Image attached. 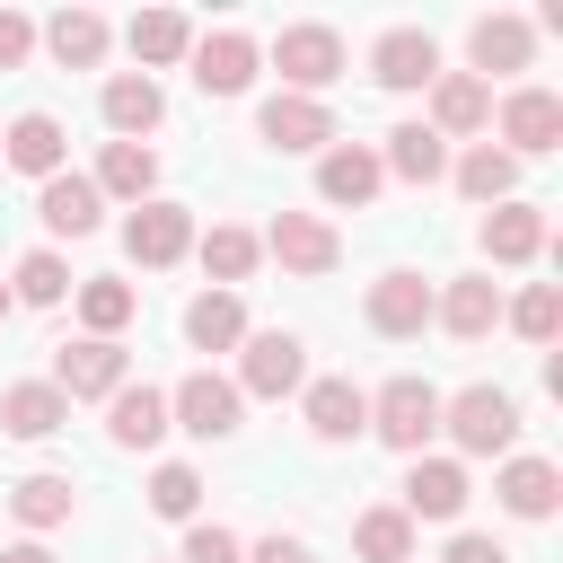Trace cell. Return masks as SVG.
<instances>
[{
	"mask_svg": "<svg viewBox=\"0 0 563 563\" xmlns=\"http://www.w3.org/2000/svg\"><path fill=\"white\" fill-rule=\"evenodd\" d=\"M440 431L466 457H501L519 440V396L510 387H457V396H440Z\"/></svg>",
	"mask_w": 563,
	"mask_h": 563,
	"instance_id": "obj_1",
	"label": "cell"
},
{
	"mask_svg": "<svg viewBox=\"0 0 563 563\" xmlns=\"http://www.w3.org/2000/svg\"><path fill=\"white\" fill-rule=\"evenodd\" d=\"M369 431H378L387 449L422 457V440L440 431V387H431V378H387V387L369 396Z\"/></svg>",
	"mask_w": 563,
	"mask_h": 563,
	"instance_id": "obj_2",
	"label": "cell"
},
{
	"mask_svg": "<svg viewBox=\"0 0 563 563\" xmlns=\"http://www.w3.org/2000/svg\"><path fill=\"white\" fill-rule=\"evenodd\" d=\"M273 70L290 79V97H317L343 79V35L334 26H282L273 35Z\"/></svg>",
	"mask_w": 563,
	"mask_h": 563,
	"instance_id": "obj_3",
	"label": "cell"
},
{
	"mask_svg": "<svg viewBox=\"0 0 563 563\" xmlns=\"http://www.w3.org/2000/svg\"><path fill=\"white\" fill-rule=\"evenodd\" d=\"M290 387H308V343H299V334H282V325L246 334V361H238V396H290Z\"/></svg>",
	"mask_w": 563,
	"mask_h": 563,
	"instance_id": "obj_4",
	"label": "cell"
},
{
	"mask_svg": "<svg viewBox=\"0 0 563 563\" xmlns=\"http://www.w3.org/2000/svg\"><path fill=\"white\" fill-rule=\"evenodd\" d=\"M185 246H194V211H185V202H158V194L132 202V220H123V255H132V264L158 273V264H176Z\"/></svg>",
	"mask_w": 563,
	"mask_h": 563,
	"instance_id": "obj_5",
	"label": "cell"
},
{
	"mask_svg": "<svg viewBox=\"0 0 563 563\" xmlns=\"http://www.w3.org/2000/svg\"><path fill=\"white\" fill-rule=\"evenodd\" d=\"M53 387H62L70 405H79V396H114V387H132V361H123V343L79 334V343L53 352Z\"/></svg>",
	"mask_w": 563,
	"mask_h": 563,
	"instance_id": "obj_6",
	"label": "cell"
},
{
	"mask_svg": "<svg viewBox=\"0 0 563 563\" xmlns=\"http://www.w3.org/2000/svg\"><path fill=\"white\" fill-rule=\"evenodd\" d=\"M238 405H246V396H238V378L194 369V378L167 396V422H176V431H194V440H229V431H238Z\"/></svg>",
	"mask_w": 563,
	"mask_h": 563,
	"instance_id": "obj_7",
	"label": "cell"
},
{
	"mask_svg": "<svg viewBox=\"0 0 563 563\" xmlns=\"http://www.w3.org/2000/svg\"><path fill=\"white\" fill-rule=\"evenodd\" d=\"M431 299H440V290H431L422 273H378V282H369V308H361V317H369V334L405 343V334H422V325H431Z\"/></svg>",
	"mask_w": 563,
	"mask_h": 563,
	"instance_id": "obj_8",
	"label": "cell"
},
{
	"mask_svg": "<svg viewBox=\"0 0 563 563\" xmlns=\"http://www.w3.org/2000/svg\"><path fill=\"white\" fill-rule=\"evenodd\" d=\"M369 79H378V88H431V79H440V44H431L422 26H387V35L369 44Z\"/></svg>",
	"mask_w": 563,
	"mask_h": 563,
	"instance_id": "obj_9",
	"label": "cell"
},
{
	"mask_svg": "<svg viewBox=\"0 0 563 563\" xmlns=\"http://www.w3.org/2000/svg\"><path fill=\"white\" fill-rule=\"evenodd\" d=\"M501 141H510V158L554 150V141H563V97H554V88H510V97H501Z\"/></svg>",
	"mask_w": 563,
	"mask_h": 563,
	"instance_id": "obj_10",
	"label": "cell"
},
{
	"mask_svg": "<svg viewBox=\"0 0 563 563\" xmlns=\"http://www.w3.org/2000/svg\"><path fill=\"white\" fill-rule=\"evenodd\" d=\"M255 246H273L290 273H334V264H343V238H334L317 211H282V220H273Z\"/></svg>",
	"mask_w": 563,
	"mask_h": 563,
	"instance_id": "obj_11",
	"label": "cell"
},
{
	"mask_svg": "<svg viewBox=\"0 0 563 563\" xmlns=\"http://www.w3.org/2000/svg\"><path fill=\"white\" fill-rule=\"evenodd\" d=\"M431 317H440L457 343H484V334L501 325V282H493V273H466V282H449V290L431 299Z\"/></svg>",
	"mask_w": 563,
	"mask_h": 563,
	"instance_id": "obj_12",
	"label": "cell"
},
{
	"mask_svg": "<svg viewBox=\"0 0 563 563\" xmlns=\"http://www.w3.org/2000/svg\"><path fill=\"white\" fill-rule=\"evenodd\" d=\"M255 132H264L273 150H325V141H334V114H325L317 97H290V88H282V97H264Z\"/></svg>",
	"mask_w": 563,
	"mask_h": 563,
	"instance_id": "obj_13",
	"label": "cell"
},
{
	"mask_svg": "<svg viewBox=\"0 0 563 563\" xmlns=\"http://www.w3.org/2000/svg\"><path fill=\"white\" fill-rule=\"evenodd\" d=\"M396 510H405V519H457V510H466V466H457V457H413Z\"/></svg>",
	"mask_w": 563,
	"mask_h": 563,
	"instance_id": "obj_14",
	"label": "cell"
},
{
	"mask_svg": "<svg viewBox=\"0 0 563 563\" xmlns=\"http://www.w3.org/2000/svg\"><path fill=\"white\" fill-rule=\"evenodd\" d=\"M246 79H255V44H246L238 26H220V35L194 44V88H202V97H238Z\"/></svg>",
	"mask_w": 563,
	"mask_h": 563,
	"instance_id": "obj_15",
	"label": "cell"
},
{
	"mask_svg": "<svg viewBox=\"0 0 563 563\" xmlns=\"http://www.w3.org/2000/svg\"><path fill=\"white\" fill-rule=\"evenodd\" d=\"M484 123H493V88L475 70H440L431 79V132L449 141V132H484Z\"/></svg>",
	"mask_w": 563,
	"mask_h": 563,
	"instance_id": "obj_16",
	"label": "cell"
},
{
	"mask_svg": "<svg viewBox=\"0 0 563 563\" xmlns=\"http://www.w3.org/2000/svg\"><path fill=\"white\" fill-rule=\"evenodd\" d=\"M378 185H387V167H378V150H361V141H334V150L317 158V194H325V202H352V211H361Z\"/></svg>",
	"mask_w": 563,
	"mask_h": 563,
	"instance_id": "obj_17",
	"label": "cell"
},
{
	"mask_svg": "<svg viewBox=\"0 0 563 563\" xmlns=\"http://www.w3.org/2000/svg\"><path fill=\"white\" fill-rule=\"evenodd\" d=\"M35 220H44L53 238H88V229L106 220V194H97L88 176H44V194H35Z\"/></svg>",
	"mask_w": 563,
	"mask_h": 563,
	"instance_id": "obj_18",
	"label": "cell"
},
{
	"mask_svg": "<svg viewBox=\"0 0 563 563\" xmlns=\"http://www.w3.org/2000/svg\"><path fill=\"white\" fill-rule=\"evenodd\" d=\"M62 422H70V396H62L53 378H26V387L0 396V431H9V440H53Z\"/></svg>",
	"mask_w": 563,
	"mask_h": 563,
	"instance_id": "obj_19",
	"label": "cell"
},
{
	"mask_svg": "<svg viewBox=\"0 0 563 563\" xmlns=\"http://www.w3.org/2000/svg\"><path fill=\"white\" fill-rule=\"evenodd\" d=\"M466 53H475V79L493 88V70H528V53H537V26H528V18H475Z\"/></svg>",
	"mask_w": 563,
	"mask_h": 563,
	"instance_id": "obj_20",
	"label": "cell"
},
{
	"mask_svg": "<svg viewBox=\"0 0 563 563\" xmlns=\"http://www.w3.org/2000/svg\"><path fill=\"white\" fill-rule=\"evenodd\" d=\"M158 114H167V97H158L150 70H114V79H106V123H114V141L158 132Z\"/></svg>",
	"mask_w": 563,
	"mask_h": 563,
	"instance_id": "obj_21",
	"label": "cell"
},
{
	"mask_svg": "<svg viewBox=\"0 0 563 563\" xmlns=\"http://www.w3.org/2000/svg\"><path fill=\"white\" fill-rule=\"evenodd\" d=\"M308 431L317 440H361L369 431V396L352 378H308Z\"/></svg>",
	"mask_w": 563,
	"mask_h": 563,
	"instance_id": "obj_22",
	"label": "cell"
},
{
	"mask_svg": "<svg viewBox=\"0 0 563 563\" xmlns=\"http://www.w3.org/2000/svg\"><path fill=\"white\" fill-rule=\"evenodd\" d=\"M106 440H114V449L167 440V396H158V387H114V396H106Z\"/></svg>",
	"mask_w": 563,
	"mask_h": 563,
	"instance_id": "obj_23",
	"label": "cell"
},
{
	"mask_svg": "<svg viewBox=\"0 0 563 563\" xmlns=\"http://www.w3.org/2000/svg\"><path fill=\"white\" fill-rule=\"evenodd\" d=\"M484 255H493V264H528V255H545V211H528V202H493V211H484Z\"/></svg>",
	"mask_w": 563,
	"mask_h": 563,
	"instance_id": "obj_24",
	"label": "cell"
},
{
	"mask_svg": "<svg viewBox=\"0 0 563 563\" xmlns=\"http://www.w3.org/2000/svg\"><path fill=\"white\" fill-rule=\"evenodd\" d=\"M185 343H194V352H238V343H246V299H238V290H202V299L185 308Z\"/></svg>",
	"mask_w": 563,
	"mask_h": 563,
	"instance_id": "obj_25",
	"label": "cell"
},
{
	"mask_svg": "<svg viewBox=\"0 0 563 563\" xmlns=\"http://www.w3.org/2000/svg\"><path fill=\"white\" fill-rule=\"evenodd\" d=\"M493 493H501V510H510V519H545V510L563 501V475H554L545 457H510Z\"/></svg>",
	"mask_w": 563,
	"mask_h": 563,
	"instance_id": "obj_26",
	"label": "cell"
},
{
	"mask_svg": "<svg viewBox=\"0 0 563 563\" xmlns=\"http://www.w3.org/2000/svg\"><path fill=\"white\" fill-rule=\"evenodd\" d=\"M62 141H70V132H62L53 114H18V123H9V141H0V158H9V167H26V176H62Z\"/></svg>",
	"mask_w": 563,
	"mask_h": 563,
	"instance_id": "obj_27",
	"label": "cell"
},
{
	"mask_svg": "<svg viewBox=\"0 0 563 563\" xmlns=\"http://www.w3.org/2000/svg\"><path fill=\"white\" fill-rule=\"evenodd\" d=\"M378 167H396L405 185H431V176H449V141L431 132V123H396L387 132V158Z\"/></svg>",
	"mask_w": 563,
	"mask_h": 563,
	"instance_id": "obj_28",
	"label": "cell"
},
{
	"mask_svg": "<svg viewBox=\"0 0 563 563\" xmlns=\"http://www.w3.org/2000/svg\"><path fill=\"white\" fill-rule=\"evenodd\" d=\"M97 194H123V202H150V185H158V158H150V141H106V158H97V176H88Z\"/></svg>",
	"mask_w": 563,
	"mask_h": 563,
	"instance_id": "obj_29",
	"label": "cell"
},
{
	"mask_svg": "<svg viewBox=\"0 0 563 563\" xmlns=\"http://www.w3.org/2000/svg\"><path fill=\"white\" fill-rule=\"evenodd\" d=\"M352 554H361V563H413V519H405L396 501L361 510V519H352Z\"/></svg>",
	"mask_w": 563,
	"mask_h": 563,
	"instance_id": "obj_30",
	"label": "cell"
},
{
	"mask_svg": "<svg viewBox=\"0 0 563 563\" xmlns=\"http://www.w3.org/2000/svg\"><path fill=\"white\" fill-rule=\"evenodd\" d=\"M132 308H141V290H132V282H114V273L79 282V325H88L97 343H114V334L132 325Z\"/></svg>",
	"mask_w": 563,
	"mask_h": 563,
	"instance_id": "obj_31",
	"label": "cell"
},
{
	"mask_svg": "<svg viewBox=\"0 0 563 563\" xmlns=\"http://www.w3.org/2000/svg\"><path fill=\"white\" fill-rule=\"evenodd\" d=\"M44 44H53L62 70H97V53H106V18H97V9H62V18L44 26Z\"/></svg>",
	"mask_w": 563,
	"mask_h": 563,
	"instance_id": "obj_32",
	"label": "cell"
},
{
	"mask_svg": "<svg viewBox=\"0 0 563 563\" xmlns=\"http://www.w3.org/2000/svg\"><path fill=\"white\" fill-rule=\"evenodd\" d=\"M510 185H519V158H510V150L475 141V150L457 158V194H466V202H510Z\"/></svg>",
	"mask_w": 563,
	"mask_h": 563,
	"instance_id": "obj_33",
	"label": "cell"
},
{
	"mask_svg": "<svg viewBox=\"0 0 563 563\" xmlns=\"http://www.w3.org/2000/svg\"><path fill=\"white\" fill-rule=\"evenodd\" d=\"M70 475H26V484H9V510H18V528H62L70 519Z\"/></svg>",
	"mask_w": 563,
	"mask_h": 563,
	"instance_id": "obj_34",
	"label": "cell"
},
{
	"mask_svg": "<svg viewBox=\"0 0 563 563\" xmlns=\"http://www.w3.org/2000/svg\"><path fill=\"white\" fill-rule=\"evenodd\" d=\"M194 53V26L176 9H141L132 18V62H185Z\"/></svg>",
	"mask_w": 563,
	"mask_h": 563,
	"instance_id": "obj_35",
	"label": "cell"
},
{
	"mask_svg": "<svg viewBox=\"0 0 563 563\" xmlns=\"http://www.w3.org/2000/svg\"><path fill=\"white\" fill-rule=\"evenodd\" d=\"M255 255H264L255 229H211V238H202V273H211V282H246Z\"/></svg>",
	"mask_w": 563,
	"mask_h": 563,
	"instance_id": "obj_36",
	"label": "cell"
},
{
	"mask_svg": "<svg viewBox=\"0 0 563 563\" xmlns=\"http://www.w3.org/2000/svg\"><path fill=\"white\" fill-rule=\"evenodd\" d=\"M62 290H70V264H62V255H44V246H35V255H18V282H9V299H26V308H53Z\"/></svg>",
	"mask_w": 563,
	"mask_h": 563,
	"instance_id": "obj_37",
	"label": "cell"
},
{
	"mask_svg": "<svg viewBox=\"0 0 563 563\" xmlns=\"http://www.w3.org/2000/svg\"><path fill=\"white\" fill-rule=\"evenodd\" d=\"M501 317H510L528 343H554V325H563V290H554V282H528V290H519Z\"/></svg>",
	"mask_w": 563,
	"mask_h": 563,
	"instance_id": "obj_38",
	"label": "cell"
},
{
	"mask_svg": "<svg viewBox=\"0 0 563 563\" xmlns=\"http://www.w3.org/2000/svg\"><path fill=\"white\" fill-rule=\"evenodd\" d=\"M194 501H202V475L194 466H158L150 475V510L158 519H194Z\"/></svg>",
	"mask_w": 563,
	"mask_h": 563,
	"instance_id": "obj_39",
	"label": "cell"
},
{
	"mask_svg": "<svg viewBox=\"0 0 563 563\" xmlns=\"http://www.w3.org/2000/svg\"><path fill=\"white\" fill-rule=\"evenodd\" d=\"M176 563H238V537H229L220 519H194V528H185V554H176Z\"/></svg>",
	"mask_w": 563,
	"mask_h": 563,
	"instance_id": "obj_40",
	"label": "cell"
},
{
	"mask_svg": "<svg viewBox=\"0 0 563 563\" xmlns=\"http://www.w3.org/2000/svg\"><path fill=\"white\" fill-rule=\"evenodd\" d=\"M35 53V18H18V9H0V70H18Z\"/></svg>",
	"mask_w": 563,
	"mask_h": 563,
	"instance_id": "obj_41",
	"label": "cell"
},
{
	"mask_svg": "<svg viewBox=\"0 0 563 563\" xmlns=\"http://www.w3.org/2000/svg\"><path fill=\"white\" fill-rule=\"evenodd\" d=\"M449 563H510V554H501L493 537H475V528H466V537H449Z\"/></svg>",
	"mask_w": 563,
	"mask_h": 563,
	"instance_id": "obj_42",
	"label": "cell"
},
{
	"mask_svg": "<svg viewBox=\"0 0 563 563\" xmlns=\"http://www.w3.org/2000/svg\"><path fill=\"white\" fill-rule=\"evenodd\" d=\"M246 563H308V545H299V537H264Z\"/></svg>",
	"mask_w": 563,
	"mask_h": 563,
	"instance_id": "obj_43",
	"label": "cell"
},
{
	"mask_svg": "<svg viewBox=\"0 0 563 563\" xmlns=\"http://www.w3.org/2000/svg\"><path fill=\"white\" fill-rule=\"evenodd\" d=\"M0 563H53V554H44V545H35V537H26V545H9V554H0Z\"/></svg>",
	"mask_w": 563,
	"mask_h": 563,
	"instance_id": "obj_44",
	"label": "cell"
},
{
	"mask_svg": "<svg viewBox=\"0 0 563 563\" xmlns=\"http://www.w3.org/2000/svg\"><path fill=\"white\" fill-rule=\"evenodd\" d=\"M0 317H9V282H0Z\"/></svg>",
	"mask_w": 563,
	"mask_h": 563,
	"instance_id": "obj_45",
	"label": "cell"
}]
</instances>
